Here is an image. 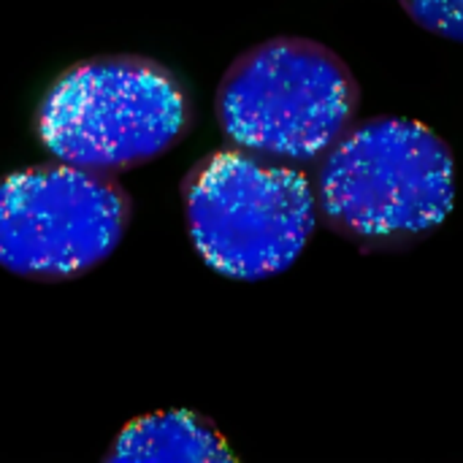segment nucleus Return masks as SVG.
I'll use <instances>...</instances> for the list:
<instances>
[{
	"mask_svg": "<svg viewBox=\"0 0 463 463\" xmlns=\"http://www.w3.org/2000/svg\"><path fill=\"white\" fill-rule=\"evenodd\" d=\"M182 81L138 54H103L62 71L35 111V136L60 163L117 176L157 160L190 130Z\"/></svg>",
	"mask_w": 463,
	"mask_h": 463,
	"instance_id": "nucleus-2",
	"label": "nucleus"
},
{
	"mask_svg": "<svg viewBox=\"0 0 463 463\" xmlns=\"http://www.w3.org/2000/svg\"><path fill=\"white\" fill-rule=\"evenodd\" d=\"M128 222L130 195L117 176L57 160L0 179V266L16 277H84L111 258Z\"/></svg>",
	"mask_w": 463,
	"mask_h": 463,
	"instance_id": "nucleus-5",
	"label": "nucleus"
},
{
	"mask_svg": "<svg viewBox=\"0 0 463 463\" xmlns=\"http://www.w3.org/2000/svg\"><path fill=\"white\" fill-rule=\"evenodd\" d=\"M358 84L328 46L271 38L244 52L217 90V119L233 146L282 160L323 157L353 125Z\"/></svg>",
	"mask_w": 463,
	"mask_h": 463,
	"instance_id": "nucleus-4",
	"label": "nucleus"
},
{
	"mask_svg": "<svg viewBox=\"0 0 463 463\" xmlns=\"http://www.w3.org/2000/svg\"><path fill=\"white\" fill-rule=\"evenodd\" d=\"M315 198L326 222L358 244H410L453 209V152L415 119H366L323 155Z\"/></svg>",
	"mask_w": 463,
	"mask_h": 463,
	"instance_id": "nucleus-1",
	"label": "nucleus"
},
{
	"mask_svg": "<svg viewBox=\"0 0 463 463\" xmlns=\"http://www.w3.org/2000/svg\"><path fill=\"white\" fill-rule=\"evenodd\" d=\"M426 30L463 43V0H399Z\"/></svg>",
	"mask_w": 463,
	"mask_h": 463,
	"instance_id": "nucleus-7",
	"label": "nucleus"
},
{
	"mask_svg": "<svg viewBox=\"0 0 463 463\" xmlns=\"http://www.w3.org/2000/svg\"><path fill=\"white\" fill-rule=\"evenodd\" d=\"M198 255L231 279H266L296 263L315 233L317 198L293 163L241 146L198 160L182 184Z\"/></svg>",
	"mask_w": 463,
	"mask_h": 463,
	"instance_id": "nucleus-3",
	"label": "nucleus"
},
{
	"mask_svg": "<svg viewBox=\"0 0 463 463\" xmlns=\"http://www.w3.org/2000/svg\"><path fill=\"white\" fill-rule=\"evenodd\" d=\"M231 458L233 453L228 450L225 437L206 418L182 410L136 418L119 431L114 448L106 453L109 463H209Z\"/></svg>",
	"mask_w": 463,
	"mask_h": 463,
	"instance_id": "nucleus-6",
	"label": "nucleus"
}]
</instances>
